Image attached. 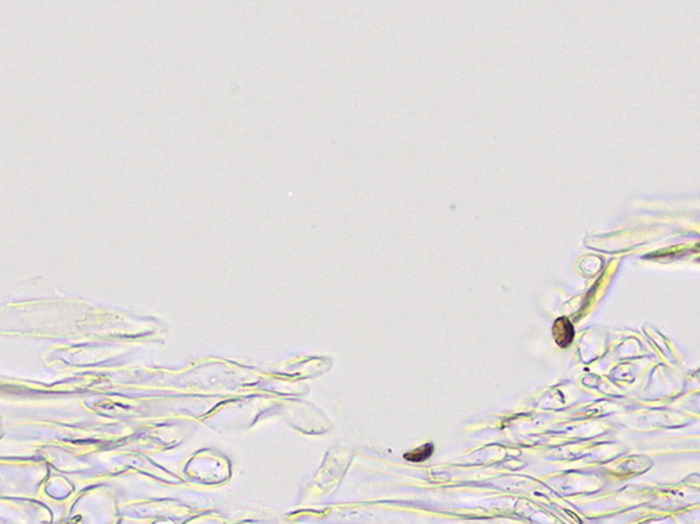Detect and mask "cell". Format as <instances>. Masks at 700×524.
Returning a JSON list of instances; mask_svg holds the SVG:
<instances>
[{"mask_svg":"<svg viewBox=\"0 0 700 524\" xmlns=\"http://www.w3.org/2000/svg\"><path fill=\"white\" fill-rule=\"evenodd\" d=\"M553 337L559 347L567 348L574 339L573 325L567 318H560L553 325Z\"/></svg>","mask_w":700,"mask_h":524,"instance_id":"6da1fadb","label":"cell"},{"mask_svg":"<svg viewBox=\"0 0 700 524\" xmlns=\"http://www.w3.org/2000/svg\"><path fill=\"white\" fill-rule=\"evenodd\" d=\"M434 446L431 443H427L419 449H415L413 452H409L405 454V458L409 461H424L433 454Z\"/></svg>","mask_w":700,"mask_h":524,"instance_id":"7a4b0ae2","label":"cell"}]
</instances>
